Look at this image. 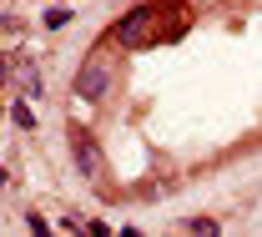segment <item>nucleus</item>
I'll return each mask as SVG.
<instances>
[{"label": "nucleus", "instance_id": "nucleus-1", "mask_svg": "<svg viewBox=\"0 0 262 237\" xmlns=\"http://www.w3.org/2000/svg\"><path fill=\"white\" fill-rule=\"evenodd\" d=\"M151 20H157V5H136L131 15H121V20L111 26V40H121V46H136L141 35L151 31Z\"/></svg>", "mask_w": 262, "mask_h": 237}, {"label": "nucleus", "instance_id": "nucleus-2", "mask_svg": "<svg viewBox=\"0 0 262 237\" xmlns=\"http://www.w3.org/2000/svg\"><path fill=\"white\" fill-rule=\"evenodd\" d=\"M71 152H76V167L81 177H101V157H96V141L86 126H71Z\"/></svg>", "mask_w": 262, "mask_h": 237}, {"label": "nucleus", "instance_id": "nucleus-3", "mask_svg": "<svg viewBox=\"0 0 262 237\" xmlns=\"http://www.w3.org/2000/svg\"><path fill=\"white\" fill-rule=\"evenodd\" d=\"M106 81H111V71L101 66V56H91V61L81 66V76H76V91H81L86 101H96L101 91H106Z\"/></svg>", "mask_w": 262, "mask_h": 237}, {"label": "nucleus", "instance_id": "nucleus-4", "mask_svg": "<svg viewBox=\"0 0 262 237\" xmlns=\"http://www.w3.org/2000/svg\"><path fill=\"white\" fill-rule=\"evenodd\" d=\"M71 15H76V10L56 5V10H46V26H51V31H61V26H71Z\"/></svg>", "mask_w": 262, "mask_h": 237}, {"label": "nucleus", "instance_id": "nucleus-5", "mask_svg": "<svg viewBox=\"0 0 262 237\" xmlns=\"http://www.w3.org/2000/svg\"><path fill=\"white\" fill-rule=\"evenodd\" d=\"M15 126H20V132H35V116H31V106H20V101H15Z\"/></svg>", "mask_w": 262, "mask_h": 237}, {"label": "nucleus", "instance_id": "nucleus-6", "mask_svg": "<svg viewBox=\"0 0 262 237\" xmlns=\"http://www.w3.org/2000/svg\"><path fill=\"white\" fill-rule=\"evenodd\" d=\"M10 66H15V61H0V86H5V71H10Z\"/></svg>", "mask_w": 262, "mask_h": 237}, {"label": "nucleus", "instance_id": "nucleus-7", "mask_svg": "<svg viewBox=\"0 0 262 237\" xmlns=\"http://www.w3.org/2000/svg\"><path fill=\"white\" fill-rule=\"evenodd\" d=\"M0 182H5V171H0Z\"/></svg>", "mask_w": 262, "mask_h": 237}, {"label": "nucleus", "instance_id": "nucleus-8", "mask_svg": "<svg viewBox=\"0 0 262 237\" xmlns=\"http://www.w3.org/2000/svg\"><path fill=\"white\" fill-rule=\"evenodd\" d=\"M0 20H5V15H0Z\"/></svg>", "mask_w": 262, "mask_h": 237}]
</instances>
